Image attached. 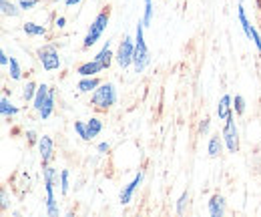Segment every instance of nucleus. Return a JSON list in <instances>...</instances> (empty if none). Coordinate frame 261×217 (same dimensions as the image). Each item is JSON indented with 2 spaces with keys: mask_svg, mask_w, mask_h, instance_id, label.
Returning <instances> with one entry per match:
<instances>
[{
  "mask_svg": "<svg viewBox=\"0 0 261 217\" xmlns=\"http://www.w3.org/2000/svg\"><path fill=\"white\" fill-rule=\"evenodd\" d=\"M141 183H143V173H137V175H135V179L130 181L129 185H125V189L121 191V197H119V199H121V203H123V205L130 203V199H133L135 191L141 187Z\"/></svg>",
  "mask_w": 261,
  "mask_h": 217,
  "instance_id": "9d476101",
  "label": "nucleus"
},
{
  "mask_svg": "<svg viewBox=\"0 0 261 217\" xmlns=\"http://www.w3.org/2000/svg\"><path fill=\"white\" fill-rule=\"evenodd\" d=\"M209 127H211V119H209V117H203V119L199 121V133H201V135H207V133H209Z\"/></svg>",
  "mask_w": 261,
  "mask_h": 217,
  "instance_id": "7c9ffc66",
  "label": "nucleus"
},
{
  "mask_svg": "<svg viewBox=\"0 0 261 217\" xmlns=\"http://www.w3.org/2000/svg\"><path fill=\"white\" fill-rule=\"evenodd\" d=\"M42 179L46 187V213L50 217L61 215V209L57 205V197H55V185L59 183V171L53 165H42Z\"/></svg>",
  "mask_w": 261,
  "mask_h": 217,
  "instance_id": "f03ea898",
  "label": "nucleus"
},
{
  "mask_svg": "<svg viewBox=\"0 0 261 217\" xmlns=\"http://www.w3.org/2000/svg\"><path fill=\"white\" fill-rule=\"evenodd\" d=\"M149 64H151V53H149L147 42H145V22L141 20L137 25V31H135V57H133L135 73H143Z\"/></svg>",
  "mask_w": 261,
  "mask_h": 217,
  "instance_id": "7ed1b4c3",
  "label": "nucleus"
},
{
  "mask_svg": "<svg viewBox=\"0 0 261 217\" xmlns=\"http://www.w3.org/2000/svg\"><path fill=\"white\" fill-rule=\"evenodd\" d=\"M237 16H239V22H241V29H243V32H245V36L251 38V25H249V20H247V14H245L243 4L237 6Z\"/></svg>",
  "mask_w": 261,
  "mask_h": 217,
  "instance_id": "aec40b11",
  "label": "nucleus"
},
{
  "mask_svg": "<svg viewBox=\"0 0 261 217\" xmlns=\"http://www.w3.org/2000/svg\"><path fill=\"white\" fill-rule=\"evenodd\" d=\"M38 2H40V0H18V6H20L22 10H31Z\"/></svg>",
  "mask_w": 261,
  "mask_h": 217,
  "instance_id": "72a5a7b5",
  "label": "nucleus"
},
{
  "mask_svg": "<svg viewBox=\"0 0 261 217\" xmlns=\"http://www.w3.org/2000/svg\"><path fill=\"white\" fill-rule=\"evenodd\" d=\"M225 209H227V203H225V197L215 193L211 199H209V215L211 217H223L225 215Z\"/></svg>",
  "mask_w": 261,
  "mask_h": 217,
  "instance_id": "1a4fd4ad",
  "label": "nucleus"
},
{
  "mask_svg": "<svg viewBox=\"0 0 261 217\" xmlns=\"http://www.w3.org/2000/svg\"><path fill=\"white\" fill-rule=\"evenodd\" d=\"M8 207H10V197H8V189L2 185V189H0V209H2V211H8Z\"/></svg>",
  "mask_w": 261,
  "mask_h": 217,
  "instance_id": "c756f323",
  "label": "nucleus"
},
{
  "mask_svg": "<svg viewBox=\"0 0 261 217\" xmlns=\"http://www.w3.org/2000/svg\"><path fill=\"white\" fill-rule=\"evenodd\" d=\"M97 151L100 153V155H107V153L111 151V145H109V143H98V145H97Z\"/></svg>",
  "mask_w": 261,
  "mask_h": 217,
  "instance_id": "f704fd0d",
  "label": "nucleus"
},
{
  "mask_svg": "<svg viewBox=\"0 0 261 217\" xmlns=\"http://www.w3.org/2000/svg\"><path fill=\"white\" fill-rule=\"evenodd\" d=\"M36 91H38V85H36L34 81H29V83L22 87V99H24L27 103H33L34 97H36Z\"/></svg>",
  "mask_w": 261,
  "mask_h": 217,
  "instance_id": "5701e85b",
  "label": "nucleus"
},
{
  "mask_svg": "<svg viewBox=\"0 0 261 217\" xmlns=\"http://www.w3.org/2000/svg\"><path fill=\"white\" fill-rule=\"evenodd\" d=\"M79 2H83V0H65L66 6H74V4H79Z\"/></svg>",
  "mask_w": 261,
  "mask_h": 217,
  "instance_id": "4c0bfd02",
  "label": "nucleus"
},
{
  "mask_svg": "<svg viewBox=\"0 0 261 217\" xmlns=\"http://www.w3.org/2000/svg\"><path fill=\"white\" fill-rule=\"evenodd\" d=\"M36 57H38V62L42 64V68L46 73H53V70H59L63 66V61H61V55L57 51L55 44H44L36 51Z\"/></svg>",
  "mask_w": 261,
  "mask_h": 217,
  "instance_id": "20e7f679",
  "label": "nucleus"
},
{
  "mask_svg": "<svg viewBox=\"0 0 261 217\" xmlns=\"http://www.w3.org/2000/svg\"><path fill=\"white\" fill-rule=\"evenodd\" d=\"M233 111H235L237 117H243L245 115V99L241 94H235V99H233Z\"/></svg>",
  "mask_w": 261,
  "mask_h": 217,
  "instance_id": "a878e982",
  "label": "nucleus"
},
{
  "mask_svg": "<svg viewBox=\"0 0 261 217\" xmlns=\"http://www.w3.org/2000/svg\"><path fill=\"white\" fill-rule=\"evenodd\" d=\"M38 153H40V161L42 165H50L55 159V141L48 135H42L38 141Z\"/></svg>",
  "mask_w": 261,
  "mask_h": 217,
  "instance_id": "6e6552de",
  "label": "nucleus"
},
{
  "mask_svg": "<svg viewBox=\"0 0 261 217\" xmlns=\"http://www.w3.org/2000/svg\"><path fill=\"white\" fill-rule=\"evenodd\" d=\"M22 31L27 32L29 36H44L46 34V29L40 27V25H36V22H24L22 25Z\"/></svg>",
  "mask_w": 261,
  "mask_h": 217,
  "instance_id": "4be33fe9",
  "label": "nucleus"
},
{
  "mask_svg": "<svg viewBox=\"0 0 261 217\" xmlns=\"http://www.w3.org/2000/svg\"><path fill=\"white\" fill-rule=\"evenodd\" d=\"M48 93H50V87L48 85H38V91H36V97H34L33 101V109L36 113H40L42 111V107H44V103H46V99H48Z\"/></svg>",
  "mask_w": 261,
  "mask_h": 217,
  "instance_id": "2eb2a0df",
  "label": "nucleus"
},
{
  "mask_svg": "<svg viewBox=\"0 0 261 217\" xmlns=\"http://www.w3.org/2000/svg\"><path fill=\"white\" fill-rule=\"evenodd\" d=\"M102 70H105V68H102L95 59L89 62H83V64L76 68V73H79L81 77H97L98 73H102Z\"/></svg>",
  "mask_w": 261,
  "mask_h": 217,
  "instance_id": "4468645a",
  "label": "nucleus"
},
{
  "mask_svg": "<svg viewBox=\"0 0 261 217\" xmlns=\"http://www.w3.org/2000/svg\"><path fill=\"white\" fill-rule=\"evenodd\" d=\"M0 8H2V14L4 16H10V18H16V16H20V6H16V4H12L10 0H0Z\"/></svg>",
  "mask_w": 261,
  "mask_h": 217,
  "instance_id": "6ab92c4d",
  "label": "nucleus"
},
{
  "mask_svg": "<svg viewBox=\"0 0 261 217\" xmlns=\"http://www.w3.org/2000/svg\"><path fill=\"white\" fill-rule=\"evenodd\" d=\"M257 159H259V163H261V149L257 151Z\"/></svg>",
  "mask_w": 261,
  "mask_h": 217,
  "instance_id": "58836bf2",
  "label": "nucleus"
},
{
  "mask_svg": "<svg viewBox=\"0 0 261 217\" xmlns=\"http://www.w3.org/2000/svg\"><path fill=\"white\" fill-rule=\"evenodd\" d=\"M221 135H223V141H225L229 153H237L239 151V129L235 125V115H229L225 119V127L221 131Z\"/></svg>",
  "mask_w": 261,
  "mask_h": 217,
  "instance_id": "423d86ee",
  "label": "nucleus"
},
{
  "mask_svg": "<svg viewBox=\"0 0 261 217\" xmlns=\"http://www.w3.org/2000/svg\"><path fill=\"white\" fill-rule=\"evenodd\" d=\"M189 199H191L189 191H183V193H181V197L177 199V207H175V209H177V213H179V215H183V213L187 211V207H189Z\"/></svg>",
  "mask_w": 261,
  "mask_h": 217,
  "instance_id": "393cba45",
  "label": "nucleus"
},
{
  "mask_svg": "<svg viewBox=\"0 0 261 217\" xmlns=\"http://www.w3.org/2000/svg\"><path fill=\"white\" fill-rule=\"evenodd\" d=\"M27 141H29L31 145H38L40 137H38V133H36L34 129H29V131H27Z\"/></svg>",
  "mask_w": 261,
  "mask_h": 217,
  "instance_id": "473e14b6",
  "label": "nucleus"
},
{
  "mask_svg": "<svg viewBox=\"0 0 261 217\" xmlns=\"http://www.w3.org/2000/svg\"><path fill=\"white\" fill-rule=\"evenodd\" d=\"M87 129H89V139L93 141L98 133L102 131V121H100L98 117H91V119L87 121Z\"/></svg>",
  "mask_w": 261,
  "mask_h": 217,
  "instance_id": "412c9836",
  "label": "nucleus"
},
{
  "mask_svg": "<svg viewBox=\"0 0 261 217\" xmlns=\"http://www.w3.org/2000/svg\"><path fill=\"white\" fill-rule=\"evenodd\" d=\"M223 145H225V141H223V135H219V133H215L211 139H209V143H207V153L209 157H219L221 155V151H223Z\"/></svg>",
  "mask_w": 261,
  "mask_h": 217,
  "instance_id": "ddd939ff",
  "label": "nucleus"
},
{
  "mask_svg": "<svg viewBox=\"0 0 261 217\" xmlns=\"http://www.w3.org/2000/svg\"><path fill=\"white\" fill-rule=\"evenodd\" d=\"M8 70H10V79H12V81H20V79H22V68H20V64H18V61H16L14 57H10Z\"/></svg>",
  "mask_w": 261,
  "mask_h": 217,
  "instance_id": "b1692460",
  "label": "nucleus"
},
{
  "mask_svg": "<svg viewBox=\"0 0 261 217\" xmlns=\"http://www.w3.org/2000/svg\"><path fill=\"white\" fill-rule=\"evenodd\" d=\"M68 187H70V173H68V169H63L61 171V193L63 195L68 193Z\"/></svg>",
  "mask_w": 261,
  "mask_h": 217,
  "instance_id": "cd10ccee",
  "label": "nucleus"
},
{
  "mask_svg": "<svg viewBox=\"0 0 261 217\" xmlns=\"http://www.w3.org/2000/svg\"><path fill=\"white\" fill-rule=\"evenodd\" d=\"M53 113H55V89H50V93H48V99H46V103H44L42 111L38 113V117H40L42 121H46V119H48Z\"/></svg>",
  "mask_w": 261,
  "mask_h": 217,
  "instance_id": "a211bd4d",
  "label": "nucleus"
},
{
  "mask_svg": "<svg viewBox=\"0 0 261 217\" xmlns=\"http://www.w3.org/2000/svg\"><path fill=\"white\" fill-rule=\"evenodd\" d=\"M229 115H233V97L223 94L219 105H217V117H219V121H225Z\"/></svg>",
  "mask_w": 261,
  "mask_h": 217,
  "instance_id": "9b49d317",
  "label": "nucleus"
},
{
  "mask_svg": "<svg viewBox=\"0 0 261 217\" xmlns=\"http://www.w3.org/2000/svg\"><path fill=\"white\" fill-rule=\"evenodd\" d=\"M113 57H115V55H113V51H111V42L107 40V42L102 44V49H100V51L97 53L95 61H97L98 64H100V66L107 70V68L111 66V62H113Z\"/></svg>",
  "mask_w": 261,
  "mask_h": 217,
  "instance_id": "f8f14e48",
  "label": "nucleus"
},
{
  "mask_svg": "<svg viewBox=\"0 0 261 217\" xmlns=\"http://www.w3.org/2000/svg\"><path fill=\"white\" fill-rule=\"evenodd\" d=\"M8 62H10V59H8L6 51H0V64H2V66H8Z\"/></svg>",
  "mask_w": 261,
  "mask_h": 217,
  "instance_id": "c9c22d12",
  "label": "nucleus"
},
{
  "mask_svg": "<svg viewBox=\"0 0 261 217\" xmlns=\"http://www.w3.org/2000/svg\"><path fill=\"white\" fill-rule=\"evenodd\" d=\"M98 85H100V79H97V77H83V79L79 81L76 89H79L81 93H93Z\"/></svg>",
  "mask_w": 261,
  "mask_h": 217,
  "instance_id": "f3484780",
  "label": "nucleus"
},
{
  "mask_svg": "<svg viewBox=\"0 0 261 217\" xmlns=\"http://www.w3.org/2000/svg\"><path fill=\"white\" fill-rule=\"evenodd\" d=\"M119 101L117 87L113 83H100L97 89L91 94V107L98 113H107L111 111Z\"/></svg>",
  "mask_w": 261,
  "mask_h": 217,
  "instance_id": "f257e3e1",
  "label": "nucleus"
},
{
  "mask_svg": "<svg viewBox=\"0 0 261 217\" xmlns=\"http://www.w3.org/2000/svg\"><path fill=\"white\" fill-rule=\"evenodd\" d=\"M133 57H135V38L125 36L121 40V44H119V51H117L115 59H117L121 68H129L130 64H133Z\"/></svg>",
  "mask_w": 261,
  "mask_h": 217,
  "instance_id": "0eeeda50",
  "label": "nucleus"
},
{
  "mask_svg": "<svg viewBox=\"0 0 261 217\" xmlns=\"http://www.w3.org/2000/svg\"><path fill=\"white\" fill-rule=\"evenodd\" d=\"M55 27H57V29H65V27H66V18H65V16H59V18L55 20Z\"/></svg>",
  "mask_w": 261,
  "mask_h": 217,
  "instance_id": "e433bc0d",
  "label": "nucleus"
},
{
  "mask_svg": "<svg viewBox=\"0 0 261 217\" xmlns=\"http://www.w3.org/2000/svg\"><path fill=\"white\" fill-rule=\"evenodd\" d=\"M74 131H76V135H79L83 141H91V139H89V129H87V123L76 121V123H74Z\"/></svg>",
  "mask_w": 261,
  "mask_h": 217,
  "instance_id": "c85d7f7f",
  "label": "nucleus"
},
{
  "mask_svg": "<svg viewBox=\"0 0 261 217\" xmlns=\"http://www.w3.org/2000/svg\"><path fill=\"white\" fill-rule=\"evenodd\" d=\"M145 27H151L153 22V0H145V16H143Z\"/></svg>",
  "mask_w": 261,
  "mask_h": 217,
  "instance_id": "bb28decb",
  "label": "nucleus"
},
{
  "mask_svg": "<svg viewBox=\"0 0 261 217\" xmlns=\"http://www.w3.org/2000/svg\"><path fill=\"white\" fill-rule=\"evenodd\" d=\"M0 113H2V119H12L18 113V109L10 103L8 94H2V99H0Z\"/></svg>",
  "mask_w": 261,
  "mask_h": 217,
  "instance_id": "dca6fc26",
  "label": "nucleus"
},
{
  "mask_svg": "<svg viewBox=\"0 0 261 217\" xmlns=\"http://www.w3.org/2000/svg\"><path fill=\"white\" fill-rule=\"evenodd\" d=\"M107 25H109V10H100V12L97 14V18L93 20V25H91V29H89V32H87L85 40H83V49H91L98 38L102 36V32H105V29H107Z\"/></svg>",
  "mask_w": 261,
  "mask_h": 217,
  "instance_id": "39448f33",
  "label": "nucleus"
},
{
  "mask_svg": "<svg viewBox=\"0 0 261 217\" xmlns=\"http://www.w3.org/2000/svg\"><path fill=\"white\" fill-rule=\"evenodd\" d=\"M249 40H253V44L257 46V51H259V55H261V34L257 32L255 27H251V38H249Z\"/></svg>",
  "mask_w": 261,
  "mask_h": 217,
  "instance_id": "2f4dec72",
  "label": "nucleus"
}]
</instances>
